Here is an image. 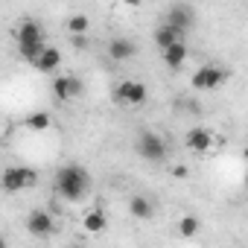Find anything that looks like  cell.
<instances>
[{
    "label": "cell",
    "mask_w": 248,
    "mask_h": 248,
    "mask_svg": "<svg viewBox=\"0 0 248 248\" xmlns=\"http://www.w3.org/2000/svg\"><path fill=\"white\" fill-rule=\"evenodd\" d=\"M91 190V172L79 164H67L56 172V193L67 202H79L85 199Z\"/></svg>",
    "instance_id": "6da1fadb"
},
{
    "label": "cell",
    "mask_w": 248,
    "mask_h": 248,
    "mask_svg": "<svg viewBox=\"0 0 248 248\" xmlns=\"http://www.w3.org/2000/svg\"><path fill=\"white\" fill-rule=\"evenodd\" d=\"M15 44H18V53L32 64L35 56H38L41 47H44V30H41V24L32 21V18H24V21L18 24V30H15Z\"/></svg>",
    "instance_id": "7a4b0ae2"
},
{
    "label": "cell",
    "mask_w": 248,
    "mask_h": 248,
    "mask_svg": "<svg viewBox=\"0 0 248 248\" xmlns=\"http://www.w3.org/2000/svg\"><path fill=\"white\" fill-rule=\"evenodd\" d=\"M135 149H138V155L143 158V161H149V164H161L167 155H170V149H167V140L158 135V132H140L138 135V143H135Z\"/></svg>",
    "instance_id": "3957f363"
},
{
    "label": "cell",
    "mask_w": 248,
    "mask_h": 248,
    "mask_svg": "<svg viewBox=\"0 0 248 248\" xmlns=\"http://www.w3.org/2000/svg\"><path fill=\"white\" fill-rule=\"evenodd\" d=\"M38 181V172L32 167H6L0 172V187L6 193H21L27 187H32Z\"/></svg>",
    "instance_id": "277c9868"
},
{
    "label": "cell",
    "mask_w": 248,
    "mask_h": 248,
    "mask_svg": "<svg viewBox=\"0 0 248 248\" xmlns=\"http://www.w3.org/2000/svg\"><path fill=\"white\" fill-rule=\"evenodd\" d=\"M146 85L143 82H138V79H126V82H120L117 85V91H114V102H120V105H129V108H138V105H143L146 102Z\"/></svg>",
    "instance_id": "5b68a950"
},
{
    "label": "cell",
    "mask_w": 248,
    "mask_h": 248,
    "mask_svg": "<svg viewBox=\"0 0 248 248\" xmlns=\"http://www.w3.org/2000/svg\"><path fill=\"white\" fill-rule=\"evenodd\" d=\"M228 70H222V67H213V64H204V67H199L196 73H193V79H190V85L196 88V91H213V88H219V85H225L228 82Z\"/></svg>",
    "instance_id": "8992f818"
},
{
    "label": "cell",
    "mask_w": 248,
    "mask_h": 248,
    "mask_svg": "<svg viewBox=\"0 0 248 248\" xmlns=\"http://www.w3.org/2000/svg\"><path fill=\"white\" fill-rule=\"evenodd\" d=\"M27 231H30L32 236H50V233L56 231V219H53V213L35 207V210L27 216Z\"/></svg>",
    "instance_id": "52a82bcc"
},
{
    "label": "cell",
    "mask_w": 248,
    "mask_h": 248,
    "mask_svg": "<svg viewBox=\"0 0 248 248\" xmlns=\"http://www.w3.org/2000/svg\"><path fill=\"white\" fill-rule=\"evenodd\" d=\"M164 24H170V27H175V30H181L187 35L193 30V24H196V15H193V9L187 3H175V6L167 9V21Z\"/></svg>",
    "instance_id": "ba28073f"
},
{
    "label": "cell",
    "mask_w": 248,
    "mask_h": 248,
    "mask_svg": "<svg viewBox=\"0 0 248 248\" xmlns=\"http://www.w3.org/2000/svg\"><path fill=\"white\" fill-rule=\"evenodd\" d=\"M82 91H85V85H82L79 76H56V79H53V96L62 99V102L79 96Z\"/></svg>",
    "instance_id": "9c48e42d"
},
{
    "label": "cell",
    "mask_w": 248,
    "mask_h": 248,
    "mask_svg": "<svg viewBox=\"0 0 248 248\" xmlns=\"http://www.w3.org/2000/svg\"><path fill=\"white\" fill-rule=\"evenodd\" d=\"M184 143H187V149H190V152H196V155H207V152L213 149V132H210V129H204V126H196V129H190V132H187Z\"/></svg>",
    "instance_id": "30bf717a"
},
{
    "label": "cell",
    "mask_w": 248,
    "mask_h": 248,
    "mask_svg": "<svg viewBox=\"0 0 248 248\" xmlns=\"http://www.w3.org/2000/svg\"><path fill=\"white\" fill-rule=\"evenodd\" d=\"M59 64H62V53H59V47H50V44H44L32 62V67L38 73H53V70H59Z\"/></svg>",
    "instance_id": "8fae6325"
},
{
    "label": "cell",
    "mask_w": 248,
    "mask_h": 248,
    "mask_svg": "<svg viewBox=\"0 0 248 248\" xmlns=\"http://www.w3.org/2000/svg\"><path fill=\"white\" fill-rule=\"evenodd\" d=\"M138 53V44L132 38H111L108 41V59L111 62H129Z\"/></svg>",
    "instance_id": "7c38bea8"
},
{
    "label": "cell",
    "mask_w": 248,
    "mask_h": 248,
    "mask_svg": "<svg viewBox=\"0 0 248 248\" xmlns=\"http://www.w3.org/2000/svg\"><path fill=\"white\" fill-rule=\"evenodd\" d=\"M161 56H164V64H167L170 70H178V67L187 62V44H184V41H172L170 47L161 50Z\"/></svg>",
    "instance_id": "4fadbf2b"
},
{
    "label": "cell",
    "mask_w": 248,
    "mask_h": 248,
    "mask_svg": "<svg viewBox=\"0 0 248 248\" xmlns=\"http://www.w3.org/2000/svg\"><path fill=\"white\" fill-rule=\"evenodd\" d=\"M82 225H85V231H88V233H102V231H105V225H108V216H105V210H102V207H91V210L82 216Z\"/></svg>",
    "instance_id": "5bb4252c"
},
{
    "label": "cell",
    "mask_w": 248,
    "mask_h": 248,
    "mask_svg": "<svg viewBox=\"0 0 248 248\" xmlns=\"http://www.w3.org/2000/svg\"><path fill=\"white\" fill-rule=\"evenodd\" d=\"M152 38H155V47H161V50H164V47H170L172 41H184L187 35H184L181 30L170 27V24H161V27L155 30V35H152Z\"/></svg>",
    "instance_id": "9a60e30c"
},
{
    "label": "cell",
    "mask_w": 248,
    "mask_h": 248,
    "mask_svg": "<svg viewBox=\"0 0 248 248\" xmlns=\"http://www.w3.org/2000/svg\"><path fill=\"white\" fill-rule=\"evenodd\" d=\"M129 213H132L135 219H152L155 204H152L146 196H132V202H129Z\"/></svg>",
    "instance_id": "2e32d148"
},
{
    "label": "cell",
    "mask_w": 248,
    "mask_h": 248,
    "mask_svg": "<svg viewBox=\"0 0 248 248\" xmlns=\"http://www.w3.org/2000/svg\"><path fill=\"white\" fill-rule=\"evenodd\" d=\"M24 126H27L30 132H47V129L53 126V117H50L47 111H32V114L24 120Z\"/></svg>",
    "instance_id": "e0dca14e"
},
{
    "label": "cell",
    "mask_w": 248,
    "mask_h": 248,
    "mask_svg": "<svg viewBox=\"0 0 248 248\" xmlns=\"http://www.w3.org/2000/svg\"><path fill=\"white\" fill-rule=\"evenodd\" d=\"M175 225H178V236H184V239H190V236H196V233L202 231V219H199V216H193V213L181 216Z\"/></svg>",
    "instance_id": "ac0fdd59"
},
{
    "label": "cell",
    "mask_w": 248,
    "mask_h": 248,
    "mask_svg": "<svg viewBox=\"0 0 248 248\" xmlns=\"http://www.w3.org/2000/svg\"><path fill=\"white\" fill-rule=\"evenodd\" d=\"M88 30H91L88 15H70L67 18V32L70 35H88Z\"/></svg>",
    "instance_id": "d6986e66"
},
{
    "label": "cell",
    "mask_w": 248,
    "mask_h": 248,
    "mask_svg": "<svg viewBox=\"0 0 248 248\" xmlns=\"http://www.w3.org/2000/svg\"><path fill=\"white\" fill-rule=\"evenodd\" d=\"M70 44L76 50H82V47H88V35H70Z\"/></svg>",
    "instance_id": "ffe728a7"
},
{
    "label": "cell",
    "mask_w": 248,
    "mask_h": 248,
    "mask_svg": "<svg viewBox=\"0 0 248 248\" xmlns=\"http://www.w3.org/2000/svg\"><path fill=\"white\" fill-rule=\"evenodd\" d=\"M172 175H175V178H187V167H175Z\"/></svg>",
    "instance_id": "44dd1931"
},
{
    "label": "cell",
    "mask_w": 248,
    "mask_h": 248,
    "mask_svg": "<svg viewBox=\"0 0 248 248\" xmlns=\"http://www.w3.org/2000/svg\"><path fill=\"white\" fill-rule=\"evenodd\" d=\"M123 3H126V6H132V9H138V6H140V0H123Z\"/></svg>",
    "instance_id": "7402d4cb"
},
{
    "label": "cell",
    "mask_w": 248,
    "mask_h": 248,
    "mask_svg": "<svg viewBox=\"0 0 248 248\" xmlns=\"http://www.w3.org/2000/svg\"><path fill=\"white\" fill-rule=\"evenodd\" d=\"M0 248H6V239H3V236H0Z\"/></svg>",
    "instance_id": "603a6c76"
}]
</instances>
